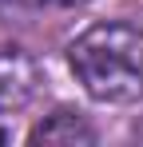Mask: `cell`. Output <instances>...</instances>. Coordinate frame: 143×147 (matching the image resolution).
<instances>
[{"label": "cell", "mask_w": 143, "mask_h": 147, "mask_svg": "<svg viewBox=\"0 0 143 147\" xmlns=\"http://www.w3.org/2000/svg\"><path fill=\"white\" fill-rule=\"evenodd\" d=\"M72 76L99 103H143V24L107 20L68 48Z\"/></svg>", "instance_id": "6da1fadb"}, {"label": "cell", "mask_w": 143, "mask_h": 147, "mask_svg": "<svg viewBox=\"0 0 143 147\" xmlns=\"http://www.w3.org/2000/svg\"><path fill=\"white\" fill-rule=\"evenodd\" d=\"M88 0H0V20L4 24H40V20H56L68 16L76 8H84Z\"/></svg>", "instance_id": "277c9868"}, {"label": "cell", "mask_w": 143, "mask_h": 147, "mask_svg": "<svg viewBox=\"0 0 143 147\" xmlns=\"http://www.w3.org/2000/svg\"><path fill=\"white\" fill-rule=\"evenodd\" d=\"M40 92V64L24 48H0V115L28 107Z\"/></svg>", "instance_id": "7a4b0ae2"}, {"label": "cell", "mask_w": 143, "mask_h": 147, "mask_svg": "<svg viewBox=\"0 0 143 147\" xmlns=\"http://www.w3.org/2000/svg\"><path fill=\"white\" fill-rule=\"evenodd\" d=\"M28 139H32V143H95V127L84 119L80 111L60 107V111H52L44 123H36Z\"/></svg>", "instance_id": "3957f363"}, {"label": "cell", "mask_w": 143, "mask_h": 147, "mask_svg": "<svg viewBox=\"0 0 143 147\" xmlns=\"http://www.w3.org/2000/svg\"><path fill=\"white\" fill-rule=\"evenodd\" d=\"M4 139H8V131H0V143H4Z\"/></svg>", "instance_id": "5b68a950"}]
</instances>
